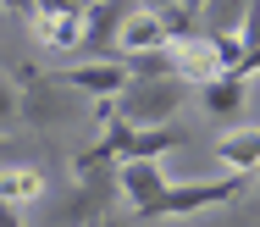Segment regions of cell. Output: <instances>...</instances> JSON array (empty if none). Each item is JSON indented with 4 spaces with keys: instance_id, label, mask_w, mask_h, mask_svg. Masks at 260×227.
Instances as JSON below:
<instances>
[{
    "instance_id": "cell-14",
    "label": "cell",
    "mask_w": 260,
    "mask_h": 227,
    "mask_svg": "<svg viewBox=\"0 0 260 227\" xmlns=\"http://www.w3.org/2000/svg\"><path fill=\"white\" fill-rule=\"evenodd\" d=\"M17 116H22V94L0 78V127H6V122H17Z\"/></svg>"
},
{
    "instance_id": "cell-2",
    "label": "cell",
    "mask_w": 260,
    "mask_h": 227,
    "mask_svg": "<svg viewBox=\"0 0 260 227\" xmlns=\"http://www.w3.org/2000/svg\"><path fill=\"white\" fill-rule=\"evenodd\" d=\"M244 188H249V177H221V183H166L144 211H133V227L160 222V216H200V211H210V205L238 200Z\"/></svg>"
},
{
    "instance_id": "cell-4",
    "label": "cell",
    "mask_w": 260,
    "mask_h": 227,
    "mask_svg": "<svg viewBox=\"0 0 260 227\" xmlns=\"http://www.w3.org/2000/svg\"><path fill=\"white\" fill-rule=\"evenodd\" d=\"M34 39L45 50H83V28H89V6H28L22 11Z\"/></svg>"
},
{
    "instance_id": "cell-6",
    "label": "cell",
    "mask_w": 260,
    "mask_h": 227,
    "mask_svg": "<svg viewBox=\"0 0 260 227\" xmlns=\"http://www.w3.org/2000/svg\"><path fill=\"white\" fill-rule=\"evenodd\" d=\"M166 56H172V78H183L188 89H205V83H216V78H227V67H221V56H216L210 39L166 45Z\"/></svg>"
},
{
    "instance_id": "cell-5",
    "label": "cell",
    "mask_w": 260,
    "mask_h": 227,
    "mask_svg": "<svg viewBox=\"0 0 260 227\" xmlns=\"http://www.w3.org/2000/svg\"><path fill=\"white\" fill-rule=\"evenodd\" d=\"M61 89L72 94H89V100H116L127 89V67L122 61H83V67H67V72H50Z\"/></svg>"
},
{
    "instance_id": "cell-15",
    "label": "cell",
    "mask_w": 260,
    "mask_h": 227,
    "mask_svg": "<svg viewBox=\"0 0 260 227\" xmlns=\"http://www.w3.org/2000/svg\"><path fill=\"white\" fill-rule=\"evenodd\" d=\"M100 227H133V216H127V211H111V216H105Z\"/></svg>"
},
{
    "instance_id": "cell-9",
    "label": "cell",
    "mask_w": 260,
    "mask_h": 227,
    "mask_svg": "<svg viewBox=\"0 0 260 227\" xmlns=\"http://www.w3.org/2000/svg\"><path fill=\"white\" fill-rule=\"evenodd\" d=\"M45 172L39 167H0V205L6 211H22V205H39L45 200Z\"/></svg>"
},
{
    "instance_id": "cell-1",
    "label": "cell",
    "mask_w": 260,
    "mask_h": 227,
    "mask_svg": "<svg viewBox=\"0 0 260 227\" xmlns=\"http://www.w3.org/2000/svg\"><path fill=\"white\" fill-rule=\"evenodd\" d=\"M183 100H188L183 78H127V89L111 106H116V122H127V127H172Z\"/></svg>"
},
{
    "instance_id": "cell-3",
    "label": "cell",
    "mask_w": 260,
    "mask_h": 227,
    "mask_svg": "<svg viewBox=\"0 0 260 227\" xmlns=\"http://www.w3.org/2000/svg\"><path fill=\"white\" fill-rule=\"evenodd\" d=\"M17 78H22V89H17V94H22V122H34V127H55V122H72V116H78L72 89H61L50 72L39 78V72L22 67Z\"/></svg>"
},
{
    "instance_id": "cell-7",
    "label": "cell",
    "mask_w": 260,
    "mask_h": 227,
    "mask_svg": "<svg viewBox=\"0 0 260 227\" xmlns=\"http://www.w3.org/2000/svg\"><path fill=\"white\" fill-rule=\"evenodd\" d=\"M133 17V6H89V28H83V50L100 61H116V39L122 22Z\"/></svg>"
},
{
    "instance_id": "cell-13",
    "label": "cell",
    "mask_w": 260,
    "mask_h": 227,
    "mask_svg": "<svg viewBox=\"0 0 260 227\" xmlns=\"http://www.w3.org/2000/svg\"><path fill=\"white\" fill-rule=\"evenodd\" d=\"M238 45H244L238 78L249 83V72H260V0H255V6H244V17H238Z\"/></svg>"
},
{
    "instance_id": "cell-10",
    "label": "cell",
    "mask_w": 260,
    "mask_h": 227,
    "mask_svg": "<svg viewBox=\"0 0 260 227\" xmlns=\"http://www.w3.org/2000/svg\"><path fill=\"white\" fill-rule=\"evenodd\" d=\"M116 188L127 194V205H133V211H144L160 188H166V172H160L155 161H127V167H116Z\"/></svg>"
},
{
    "instance_id": "cell-16",
    "label": "cell",
    "mask_w": 260,
    "mask_h": 227,
    "mask_svg": "<svg viewBox=\"0 0 260 227\" xmlns=\"http://www.w3.org/2000/svg\"><path fill=\"white\" fill-rule=\"evenodd\" d=\"M244 222H260V188H255V200H249V211H244Z\"/></svg>"
},
{
    "instance_id": "cell-18",
    "label": "cell",
    "mask_w": 260,
    "mask_h": 227,
    "mask_svg": "<svg viewBox=\"0 0 260 227\" xmlns=\"http://www.w3.org/2000/svg\"><path fill=\"white\" fill-rule=\"evenodd\" d=\"M6 155H11V144H6V139H0V161H6Z\"/></svg>"
},
{
    "instance_id": "cell-12",
    "label": "cell",
    "mask_w": 260,
    "mask_h": 227,
    "mask_svg": "<svg viewBox=\"0 0 260 227\" xmlns=\"http://www.w3.org/2000/svg\"><path fill=\"white\" fill-rule=\"evenodd\" d=\"M244 94H249V89H244V78H233V72L200 89V100H205V111L216 116V122H233V116L244 111Z\"/></svg>"
},
{
    "instance_id": "cell-8",
    "label": "cell",
    "mask_w": 260,
    "mask_h": 227,
    "mask_svg": "<svg viewBox=\"0 0 260 227\" xmlns=\"http://www.w3.org/2000/svg\"><path fill=\"white\" fill-rule=\"evenodd\" d=\"M150 50H166V28H160V17L144 6H133V17L122 22V39H116V61H127V56H150Z\"/></svg>"
},
{
    "instance_id": "cell-11",
    "label": "cell",
    "mask_w": 260,
    "mask_h": 227,
    "mask_svg": "<svg viewBox=\"0 0 260 227\" xmlns=\"http://www.w3.org/2000/svg\"><path fill=\"white\" fill-rule=\"evenodd\" d=\"M216 161L233 167V177H249V172L260 167V127H238V133H227V139L216 144Z\"/></svg>"
},
{
    "instance_id": "cell-17",
    "label": "cell",
    "mask_w": 260,
    "mask_h": 227,
    "mask_svg": "<svg viewBox=\"0 0 260 227\" xmlns=\"http://www.w3.org/2000/svg\"><path fill=\"white\" fill-rule=\"evenodd\" d=\"M0 227H22V222H17V211H6V205H0Z\"/></svg>"
}]
</instances>
